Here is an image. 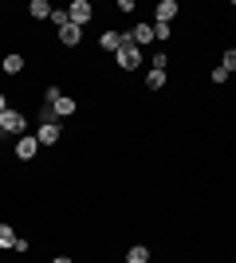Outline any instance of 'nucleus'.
Masks as SVG:
<instances>
[{
    "instance_id": "nucleus-11",
    "label": "nucleus",
    "mask_w": 236,
    "mask_h": 263,
    "mask_svg": "<svg viewBox=\"0 0 236 263\" xmlns=\"http://www.w3.org/2000/svg\"><path fill=\"white\" fill-rule=\"evenodd\" d=\"M130 35H134V44H154V28H150V24H138Z\"/></svg>"
},
{
    "instance_id": "nucleus-5",
    "label": "nucleus",
    "mask_w": 236,
    "mask_h": 263,
    "mask_svg": "<svg viewBox=\"0 0 236 263\" xmlns=\"http://www.w3.org/2000/svg\"><path fill=\"white\" fill-rule=\"evenodd\" d=\"M35 154H40V142H35V138H20V142H16V157H20V161H32Z\"/></svg>"
},
{
    "instance_id": "nucleus-18",
    "label": "nucleus",
    "mask_w": 236,
    "mask_h": 263,
    "mask_svg": "<svg viewBox=\"0 0 236 263\" xmlns=\"http://www.w3.org/2000/svg\"><path fill=\"white\" fill-rule=\"evenodd\" d=\"M154 40H169V24H154Z\"/></svg>"
},
{
    "instance_id": "nucleus-9",
    "label": "nucleus",
    "mask_w": 236,
    "mask_h": 263,
    "mask_svg": "<svg viewBox=\"0 0 236 263\" xmlns=\"http://www.w3.org/2000/svg\"><path fill=\"white\" fill-rule=\"evenodd\" d=\"M28 12H32L35 20H51V4H47V0H32V4H28Z\"/></svg>"
},
{
    "instance_id": "nucleus-7",
    "label": "nucleus",
    "mask_w": 236,
    "mask_h": 263,
    "mask_svg": "<svg viewBox=\"0 0 236 263\" xmlns=\"http://www.w3.org/2000/svg\"><path fill=\"white\" fill-rule=\"evenodd\" d=\"M79 40H83V28H75V24H67V28H59V44H63V47H75Z\"/></svg>"
},
{
    "instance_id": "nucleus-14",
    "label": "nucleus",
    "mask_w": 236,
    "mask_h": 263,
    "mask_svg": "<svg viewBox=\"0 0 236 263\" xmlns=\"http://www.w3.org/2000/svg\"><path fill=\"white\" fill-rule=\"evenodd\" d=\"M16 240H20V236H16L8 224H0V248H16Z\"/></svg>"
},
{
    "instance_id": "nucleus-12",
    "label": "nucleus",
    "mask_w": 236,
    "mask_h": 263,
    "mask_svg": "<svg viewBox=\"0 0 236 263\" xmlns=\"http://www.w3.org/2000/svg\"><path fill=\"white\" fill-rule=\"evenodd\" d=\"M4 71H8V75H20L24 71V55H4Z\"/></svg>"
},
{
    "instance_id": "nucleus-17",
    "label": "nucleus",
    "mask_w": 236,
    "mask_h": 263,
    "mask_svg": "<svg viewBox=\"0 0 236 263\" xmlns=\"http://www.w3.org/2000/svg\"><path fill=\"white\" fill-rule=\"evenodd\" d=\"M221 67H225L228 75H232V71H236V51H225V59H221Z\"/></svg>"
},
{
    "instance_id": "nucleus-10",
    "label": "nucleus",
    "mask_w": 236,
    "mask_h": 263,
    "mask_svg": "<svg viewBox=\"0 0 236 263\" xmlns=\"http://www.w3.org/2000/svg\"><path fill=\"white\" fill-rule=\"evenodd\" d=\"M126 263H150V248H142V243H134V248L126 252Z\"/></svg>"
},
{
    "instance_id": "nucleus-19",
    "label": "nucleus",
    "mask_w": 236,
    "mask_h": 263,
    "mask_svg": "<svg viewBox=\"0 0 236 263\" xmlns=\"http://www.w3.org/2000/svg\"><path fill=\"white\" fill-rule=\"evenodd\" d=\"M4 110H8V99H4V95H0V114H4Z\"/></svg>"
},
{
    "instance_id": "nucleus-1",
    "label": "nucleus",
    "mask_w": 236,
    "mask_h": 263,
    "mask_svg": "<svg viewBox=\"0 0 236 263\" xmlns=\"http://www.w3.org/2000/svg\"><path fill=\"white\" fill-rule=\"evenodd\" d=\"M114 59H118V67H122V71H138V67H142V47L134 44V35H130L118 51H114Z\"/></svg>"
},
{
    "instance_id": "nucleus-3",
    "label": "nucleus",
    "mask_w": 236,
    "mask_h": 263,
    "mask_svg": "<svg viewBox=\"0 0 236 263\" xmlns=\"http://www.w3.org/2000/svg\"><path fill=\"white\" fill-rule=\"evenodd\" d=\"M67 16H71V24H75V28H83V24L90 20V4H87V0H75V4L67 8Z\"/></svg>"
},
{
    "instance_id": "nucleus-6",
    "label": "nucleus",
    "mask_w": 236,
    "mask_h": 263,
    "mask_svg": "<svg viewBox=\"0 0 236 263\" xmlns=\"http://www.w3.org/2000/svg\"><path fill=\"white\" fill-rule=\"evenodd\" d=\"M126 40H130V32H102V40H99V44H102V51H118V47H122L126 44Z\"/></svg>"
},
{
    "instance_id": "nucleus-16",
    "label": "nucleus",
    "mask_w": 236,
    "mask_h": 263,
    "mask_svg": "<svg viewBox=\"0 0 236 263\" xmlns=\"http://www.w3.org/2000/svg\"><path fill=\"white\" fill-rule=\"evenodd\" d=\"M51 24H56V28H67V24H71L67 8H51Z\"/></svg>"
},
{
    "instance_id": "nucleus-15",
    "label": "nucleus",
    "mask_w": 236,
    "mask_h": 263,
    "mask_svg": "<svg viewBox=\"0 0 236 263\" xmlns=\"http://www.w3.org/2000/svg\"><path fill=\"white\" fill-rule=\"evenodd\" d=\"M146 87L150 90H161V87H166V71H150V75H146Z\"/></svg>"
},
{
    "instance_id": "nucleus-20",
    "label": "nucleus",
    "mask_w": 236,
    "mask_h": 263,
    "mask_svg": "<svg viewBox=\"0 0 236 263\" xmlns=\"http://www.w3.org/2000/svg\"><path fill=\"white\" fill-rule=\"evenodd\" d=\"M51 263H71V259H67V255H56V259H51Z\"/></svg>"
},
{
    "instance_id": "nucleus-4",
    "label": "nucleus",
    "mask_w": 236,
    "mask_h": 263,
    "mask_svg": "<svg viewBox=\"0 0 236 263\" xmlns=\"http://www.w3.org/2000/svg\"><path fill=\"white\" fill-rule=\"evenodd\" d=\"M59 138H63V134H59L56 122H44V126H40V134H35V142H40V145H56Z\"/></svg>"
},
{
    "instance_id": "nucleus-2",
    "label": "nucleus",
    "mask_w": 236,
    "mask_h": 263,
    "mask_svg": "<svg viewBox=\"0 0 236 263\" xmlns=\"http://www.w3.org/2000/svg\"><path fill=\"white\" fill-rule=\"evenodd\" d=\"M0 134H24V114L20 110H4V114H0Z\"/></svg>"
},
{
    "instance_id": "nucleus-8",
    "label": "nucleus",
    "mask_w": 236,
    "mask_h": 263,
    "mask_svg": "<svg viewBox=\"0 0 236 263\" xmlns=\"http://www.w3.org/2000/svg\"><path fill=\"white\" fill-rule=\"evenodd\" d=\"M177 12H181V8H177V0H161V4H157V24H169Z\"/></svg>"
},
{
    "instance_id": "nucleus-13",
    "label": "nucleus",
    "mask_w": 236,
    "mask_h": 263,
    "mask_svg": "<svg viewBox=\"0 0 236 263\" xmlns=\"http://www.w3.org/2000/svg\"><path fill=\"white\" fill-rule=\"evenodd\" d=\"M51 110H56L59 118H67V114H75V99H67V95H63V99H59V102H56Z\"/></svg>"
}]
</instances>
